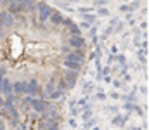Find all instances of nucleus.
I'll use <instances>...</instances> for the list:
<instances>
[{"mask_svg":"<svg viewBox=\"0 0 149 130\" xmlns=\"http://www.w3.org/2000/svg\"><path fill=\"white\" fill-rule=\"evenodd\" d=\"M92 125H94V120H90V122H88V123L85 125V129H88V127H92Z\"/></svg>","mask_w":149,"mask_h":130,"instance_id":"18","label":"nucleus"},{"mask_svg":"<svg viewBox=\"0 0 149 130\" xmlns=\"http://www.w3.org/2000/svg\"><path fill=\"white\" fill-rule=\"evenodd\" d=\"M70 45H71L73 49H80V47L85 45V40H83L81 37H71V38H70Z\"/></svg>","mask_w":149,"mask_h":130,"instance_id":"6","label":"nucleus"},{"mask_svg":"<svg viewBox=\"0 0 149 130\" xmlns=\"http://www.w3.org/2000/svg\"><path fill=\"white\" fill-rule=\"evenodd\" d=\"M24 92H28V94H31V95H37L38 92H40V87H38V82L33 78L30 83H26V88H24Z\"/></svg>","mask_w":149,"mask_h":130,"instance_id":"5","label":"nucleus"},{"mask_svg":"<svg viewBox=\"0 0 149 130\" xmlns=\"http://www.w3.org/2000/svg\"><path fill=\"white\" fill-rule=\"evenodd\" d=\"M0 90H2L3 94H7V95H10V94H12V85H10V82H9L7 78H3V80H2Z\"/></svg>","mask_w":149,"mask_h":130,"instance_id":"7","label":"nucleus"},{"mask_svg":"<svg viewBox=\"0 0 149 130\" xmlns=\"http://www.w3.org/2000/svg\"><path fill=\"white\" fill-rule=\"evenodd\" d=\"M0 130H5V129H3V123H2V122H0Z\"/></svg>","mask_w":149,"mask_h":130,"instance_id":"20","label":"nucleus"},{"mask_svg":"<svg viewBox=\"0 0 149 130\" xmlns=\"http://www.w3.org/2000/svg\"><path fill=\"white\" fill-rule=\"evenodd\" d=\"M83 59H85L83 50H73V52H70V54L66 56V61H73V63H78V64H81Z\"/></svg>","mask_w":149,"mask_h":130,"instance_id":"4","label":"nucleus"},{"mask_svg":"<svg viewBox=\"0 0 149 130\" xmlns=\"http://www.w3.org/2000/svg\"><path fill=\"white\" fill-rule=\"evenodd\" d=\"M123 122H125L123 118H114L113 120V123H116V125H123Z\"/></svg>","mask_w":149,"mask_h":130,"instance_id":"15","label":"nucleus"},{"mask_svg":"<svg viewBox=\"0 0 149 130\" xmlns=\"http://www.w3.org/2000/svg\"><path fill=\"white\" fill-rule=\"evenodd\" d=\"M19 7H21V12L23 10H33V0H21L19 2Z\"/></svg>","mask_w":149,"mask_h":130,"instance_id":"8","label":"nucleus"},{"mask_svg":"<svg viewBox=\"0 0 149 130\" xmlns=\"http://www.w3.org/2000/svg\"><path fill=\"white\" fill-rule=\"evenodd\" d=\"M50 21H52L54 24H61V23H63V14L52 10V14H50Z\"/></svg>","mask_w":149,"mask_h":130,"instance_id":"9","label":"nucleus"},{"mask_svg":"<svg viewBox=\"0 0 149 130\" xmlns=\"http://www.w3.org/2000/svg\"><path fill=\"white\" fill-rule=\"evenodd\" d=\"M64 64H66L70 70H73V71H80V70H81V64H78V63H73V61H64Z\"/></svg>","mask_w":149,"mask_h":130,"instance_id":"12","label":"nucleus"},{"mask_svg":"<svg viewBox=\"0 0 149 130\" xmlns=\"http://www.w3.org/2000/svg\"><path fill=\"white\" fill-rule=\"evenodd\" d=\"M3 75H5V68H0V85H2V80H3Z\"/></svg>","mask_w":149,"mask_h":130,"instance_id":"16","label":"nucleus"},{"mask_svg":"<svg viewBox=\"0 0 149 130\" xmlns=\"http://www.w3.org/2000/svg\"><path fill=\"white\" fill-rule=\"evenodd\" d=\"M0 24H2V28L14 26V16L9 12H0Z\"/></svg>","mask_w":149,"mask_h":130,"instance_id":"1","label":"nucleus"},{"mask_svg":"<svg viewBox=\"0 0 149 130\" xmlns=\"http://www.w3.org/2000/svg\"><path fill=\"white\" fill-rule=\"evenodd\" d=\"M66 90H68V85H66V82L63 80V76H59V82H57V92L63 95Z\"/></svg>","mask_w":149,"mask_h":130,"instance_id":"11","label":"nucleus"},{"mask_svg":"<svg viewBox=\"0 0 149 130\" xmlns=\"http://www.w3.org/2000/svg\"><path fill=\"white\" fill-rule=\"evenodd\" d=\"M52 92H54V80H50V82L47 83V87H45V95H47V97H50V95H52Z\"/></svg>","mask_w":149,"mask_h":130,"instance_id":"13","label":"nucleus"},{"mask_svg":"<svg viewBox=\"0 0 149 130\" xmlns=\"http://www.w3.org/2000/svg\"><path fill=\"white\" fill-rule=\"evenodd\" d=\"M50 14H52V9H50L47 3H38V17H40L42 21L49 19Z\"/></svg>","mask_w":149,"mask_h":130,"instance_id":"2","label":"nucleus"},{"mask_svg":"<svg viewBox=\"0 0 149 130\" xmlns=\"http://www.w3.org/2000/svg\"><path fill=\"white\" fill-rule=\"evenodd\" d=\"M85 19H87V21H88V23H94V21H95V17H94V16H87V17H85Z\"/></svg>","mask_w":149,"mask_h":130,"instance_id":"17","label":"nucleus"},{"mask_svg":"<svg viewBox=\"0 0 149 130\" xmlns=\"http://www.w3.org/2000/svg\"><path fill=\"white\" fill-rule=\"evenodd\" d=\"M24 88H26V83H24V82H16V83L12 85V90H14L16 94H23Z\"/></svg>","mask_w":149,"mask_h":130,"instance_id":"10","label":"nucleus"},{"mask_svg":"<svg viewBox=\"0 0 149 130\" xmlns=\"http://www.w3.org/2000/svg\"><path fill=\"white\" fill-rule=\"evenodd\" d=\"M2 31H3V28H2V24H0V37H2V35H3V33H2Z\"/></svg>","mask_w":149,"mask_h":130,"instance_id":"19","label":"nucleus"},{"mask_svg":"<svg viewBox=\"0 0 149 130\" xmlns=\"http://www.w3.org/2000/svg\"><path fill=\"white\" fill-rule=\"evenodd\" d=\"M70 30H71V37H80V35H81V31H80V28H78V26H76V24H71V26H70Z\"/></svg>","mask_w":149,"mask_h":130,"instance_id":"14","label":"nucleus"},{"mask_svg":"<svg viewBox=\"0 0 149 130\" xmlns=\"http://www.w3.org/2000/svg\"><path fill=\"white\" fill-rule=\"evenodd\" d=\"M17 130H19V129H17Z\"/></svg>","mask_w":149,"mask_h":130,"instance_id":"22","label":"nucleus"},{"mask_svg":"<svg viewBox=\"0 0 149 130\" xmlns=\"http://www.w3.org/2000/svg\"><path fill=\"white\" fill-rule=\"evenodd\" d=\"M76 73H78V71H73V70H70V71H64V75H63V80L66 82L68 88L74 87V83H76Z\"/></svg>","mask_w":149,"mask_h":130,"instance_id":"3","label":"nucleus"},{"mask_svg":"<svg viewBox=\"0 0 149 130\" xmlns=\"http://www.w3.org/2000/svg\"><path fill=\"white\" fill-rule=\"evenodd\" d=\"M0 2H2V0H0Z\"/></svg>","mask_w":149,"mask_h":130,"instance_id":"21","label":"nucleus"}]
</instances>
